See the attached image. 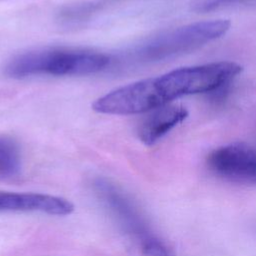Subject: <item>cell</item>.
Wrapping results in <instances>:
<instances>
[{
	"instance_id": "cell-7",
	"label": "cell",
	"mask_w": 256,
	"mask_h": 256,
	"mask_svg": "<svg viewBox=\"0 0 256 256\" xmlns=\"http://www.w3.org/2000/svg\"><path fill=\"white\" fill-rule=\"evenodd\" d=\"M22 170L21 150L12 137L0 133V181L17 178Z\"/></svg>"
},
{
	"instance_id": "cell-8",
	"label": "cell",
	"mask_w": 256,
	"mask_h": 256,
	"mask_svg": "<svg viewBox=\"0 0 256 256\" xmlns=\"http://www.w3.org/2000/svg\"><path fill=\"white\" fill-rule=\"evenodd\" d=\"M242 0H209L206 1L202 4V8L205 10H210V9H215L219 6L222 5H227V4H231V3H236Z\"/></svg>"
},
{
	"instance_id": "cell-2",
	"label": "cell",
	"mask_w": 256,
	"mask_h": 256,
	"mask_svg": "<svg viewBox=\"0 0 256 256\" xmlns=\"http://www.w3.org/2000/svg\"><path fill=\"white\" fill-rule=\"evenodd\" d=\"M231 22L205 20L162 31L133 46L122 58L128 65L157 63L189 53L224 36Z\"/></svg>"
},
{
	"instance_id": "cell-5",
	"label": "cell",
	"mask_w": 256,
	"mask_h": 256,
	"mask_svg": "<svg viewBox=\"0 0 256 256\" xmlns=\"http://www.w3.org/2000/svg\"><path fill=\"white\" fill-rule=\"evenodd\" d=\"M74 205L67 199L42 193L0 192V211L41 212L65 216L73 212Z\"/></svg>"
},
{
	"instance_id": "cell-4",
	"label": "cell",
	"mask_w": 256,
	"mask_h": 256,
	"mask_svg": "<svg viewBox=\"0 0 256 256\" xmlns=\"http://www.w3.org/2000/svg\"><path fill=\"white\" fill-rule=\"evenodd\" d=\"M217 176L238 184L256 183V151L245 143H230L214 149L207 157Z\"/></svg>"
},
{
	"instance_id": "cell-1",
	"label": "cell",
	"mask_w": 256,
	"mask_h": 256,
	"mask_svg": "<svg viewBox=\"0 0 256 256\" xmlns=\"http://www.w3.org/2000/svg\"><path fill=\"white\" fill-rule=\"evenodd\" d=\"M112 63L104 53L67 48H46L27 51L11 58L5 65V74L14 79L32 76H82L101 72Z\"/></svg>"
},
{
	"instance_id": "cell-3",
	"label": "cell",
	"mask_w": 256,
	"mask_h": 256,
	"mask_svg": "<svg viewBox=\"0 0 256 256\" xmlns=\"http://www.w3.org/2000/svg\"><path fill=\"white\" fill-rule=\"evenodd\" d=\"M94 187L122 228L138 243L144 256H175L172 247L149 229L136 206L121 189L104 178H98Z\"/></svg>"
},
{
	"instance_id": "cell-6",
	"label": "cell",
	"mask_w": 256,
	"mask_h": 256,
	"mask_svg": "<svg viewBox=\"0 0 256 256\" xmlns=\"http://www.w3.org/2000/svg\"><path fill=\"white\" fill-rule=\"evenodd\" d=\"M188 117L181 105L168 104L150 111L138 128V137L145 145H153Z\"/></svg>"
}]
</instances>
